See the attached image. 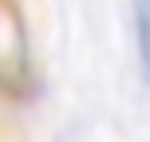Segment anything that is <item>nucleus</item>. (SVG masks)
<instances>
[{"label":"nucleus","instance_id":"f257e3e1","mask_svg":"<svg viewBox=\"0 0 150 142\" xmlns=\"http://www.w3.org/2000/svg\"><path fill=\"white\" fill-rule=\"evenodd\" d=\"M36 95V55L20 0H0V99L28 103Z\"/></svg>","mask_w":150,"mask_h":142}]
</instances>
